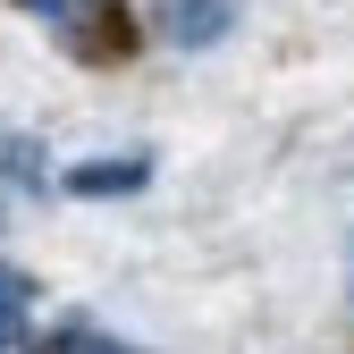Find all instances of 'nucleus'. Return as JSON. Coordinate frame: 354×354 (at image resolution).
<instances>
[{"label":"nucleus","mask_w":354,"mask_h":354,"mask_svg":"<svg viewBox=\"0 0 354 354\" xmlns=\"http://www.w3.org/2000/svg\"><path fill=\"white\" fill-rule=\"evenodd\" d=\"M34 17H51L59 34H93L102 17H110V0H26Z\"/></svg>","instance_id":"obj_3"},{"label":"nucleus","mask_w":354,"mask_h":354,"mask_svg":"<svg viewBox=\"0 0 354 354\" xmlns=\"http://www.w3.org/2000/svg\"><path fill=\"white\" fill-rule=\"evenodd\" d=\"M236 26V0H169V42L177 51H211Z\"/></svg>","instance_id":"obj_1"},{"label":"nucleus","mask_w":354,"mask_h":354,"mask_svg":"<svg viewBox=\"0 0 354 354\" xmlns=\"http://www.w3.org/2000/svg\"><path fill=\"white\" fill-rule=\"evenodd\" d=\"M26 313H34V279H26V270H9V261H0V346H9V337L26 329Z\"/></svg>","instance_id":"obj_4"},{"label":"nucleus","mask_w":354,"mask_h":354,"mask_svg":"<svg viewBox=\"0 0 354 354\" xmlns=\"http://www.w3.org/2000/svg\"><path fill=\"white\" fill-rule=\"evenodd\" d=\"M84 354H118V346H84Z\"/></svg>","instance_id":"obj_5"},{"label":"nucleus","mask_w":354,"mask_h":354,"mask_svg":"<svg viewBox=\"0 0 354 354\" xmlns=\"http://www.w3.org/2000/svg\"><path fill=\"white\" fill-rule=\"evenodd\" d=\"M144 177H152V160H144V152H127V160H93V169H68V194H84V203H93V194H136Z\"/></svg>","instance_id":"obj_2"}]
</instances>
